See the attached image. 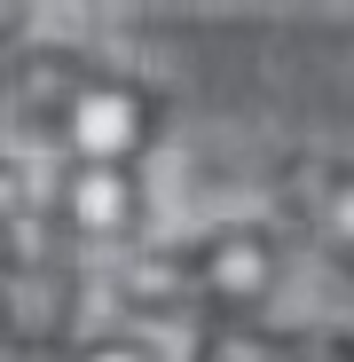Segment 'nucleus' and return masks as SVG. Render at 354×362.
Returning a JSON list of instances; mask_svg holds the SVG:
<instances>
[{
  "label": "nucleus",
  "instance_id": "5",
  "mask_svg": "<svg viewBox=\"0 0 354 362\" xmlns=\"http://www.w3.org/2000/svg\"><path fill=\"white\" fill-rule=\"evenodd\" d=\"M64 197H71V221L79 228H118V221H126V181H110V165H79Z\"/></svg>",
  "mask_w": 354,
  "mask_h": 362
},
{
  "label": "nucleus",
  "instance_id": "3",
  "mask_svg": "<svg viewBox=\"0 0 354 362\" xmlns=\"http://www.w3.org/2000/svg\"><path fill=\"white\" fill-rule=\"evenodd\" d=\"M291 213L307 221V236L354 268V165H300L291 173Z\"/></svg>",
  "mask_w": 354,
  "mask_h": 362
},
{
  "label": "nucleus",
  "instance_id": "4",
  "mask_svg": "<svg viewBox=\"0 0 354 362\" xmlns=\"http://www.w3.org/2000/svg\"><path fill=\"white\" fill-rule=\"evenodd\" d=\"M197 362H354V339H276L252 323H213L197 339Z\"/></svg>",
  "mask_w": 354,
  "mask_h": 362
},
{
  "label": "nucleus",
  "instance_id": "6",
  "mask_svg": "<svg viewBox=\"0 0 354 362\" xmlns=\"http://www.w3.org/2000/svg\"><path fill=\"white\" fill-rule=\"evenodd\" d=\"M79 362H142V346H126V339H102V346H87Z\"/></svg>",
  "mask_w": 354,
  "mask_h": 362
},
{
  "label": "nucleus",
  "instance_id": "2",
  "mask_svg": "<svg viewBox=\"0 0 354 362\" xmlns=\"http://www.w3.org/2000/svg\"><path fill=\"white\" fill-rule=\"evenodd\" d=\"M71 299H79V276H71L64 236L32 205L16 221H0V346L55 354L71 339Z\"/></svg>",
  "mask_w": 354,
  "mask_h": 362
},
{
  "label": "nucleus",
  "instance_id": "1",
  "mask_svg": "<svg viewBox=\"0 0 354 362\" xmlns=\"http://www.w3.org/2000/svg\"><path fill=\"white\" fill-rule=\"evenodd\" d=\"M268 276H276V245L268 236L260 228H220V236H205L189 252H158V260L126 268V299L150 308V315H197V308L228 315V308H244V299H260Z\"/></svg>",
  "mask_w": 354,
  "mask_h": 362
}]
</instances>
